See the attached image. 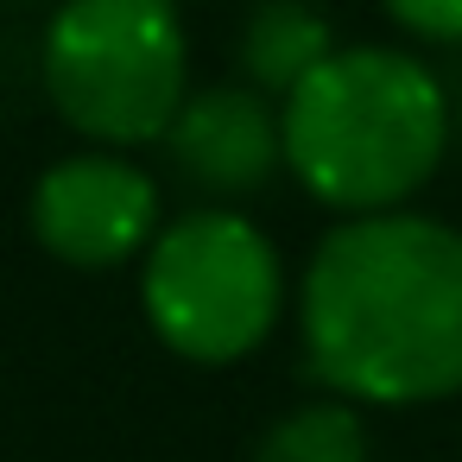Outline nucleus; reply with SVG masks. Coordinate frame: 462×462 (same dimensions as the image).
I'll list each match as a JSON object with an SVG mask.
<instances>
[{"label": "nucleus", "instance_id": "f257e3e1", "mask_svg": "<svg viewBox=\"0 0 462 462\" xmlns=\"http://www.w3.org/2000/svg\"><path fill=\"white\" fill-rule=\"evenodd\" d=\"M310 374L367 405L462 393V235L424 216H361L304 273Z\"/></svg>", "mask_w": 462, "mask_h": 462}, {"label": "nucleus", "instance_id": "f03ea898", "mask_svg": "<svg viewBox=\"0 0 462 462\" xmlns=\"http://www.w3.org/2000/svg\"><path fill=\"white\" fill-rule=\"evenodd\" d=\"M449 108L437 77L405 51H329L279 115V152L298 184L355 216H386L443 159Z\"/></svg>", "mask_w": 462, "mask_h": 462}, {"label": "nucleus", "instance_id": "7ed1b4c3", "mask_svg": "<svg viewBox=\"0 0 462 462\" xmlns=\"http://www.w3.org/2000/svg\"><path fill=\"white\" fill-rule=\"evenodd\" d=\"M45 89L89 140H165L184 108V26L171 0H64L45 32Z\"/></svg>", "mask_w": 462, "mask_h": 462}, {"label": "nucleus", "instance_id": "20e7f679", "mask_svg": "<svg viewBox=\"0 0 462 462\" xmlns=\"http://www.w3.org/2000/svg\"><path fill=\"white\" fill-rule=\"evenodd\" d=\"M146 317L190 361H241L279 323V254L235 209H197L152 235Z\"/></svg>", "mask_w": 462, "mask_h": 462}, {"label": "nucleus", "instance_id": "39448f33", "mask_svg": "<svg viewBox=\"0 0 462 462\" xmlns=\"http://www.w3.org/2000/svg\"><path fill=\"white\" fill-rule=\"evenodd\" d=\"M159 228V190L115 152H77L32 184V235L70 266H115Z\"/></svg>", "mask_w": 462, "mask_h": 462}, {"label": "nucleus", "instance_id": "423d86ee", "mask_svg": "<svg viewBox=\"0 0 462 462\" xmlns=\"http://www.w3.org/2000/svg\"><path fill=\"white\" fill-rule=\"evenodd\" d=\"M165 152L184 184L209 197H247L273 178L279 152V121L254 89H203L184 96V108L165 127Z\"/></svg>", "mask_w": 462, "mask_h": 462}, {"label": "nucleus", "instance_id": "0eeeda50", "mask_svg": "<svg viewBox=\"0 0 462 462\" xmlns=\"http://www.w3.org/2000/svg\"><path fill=\"white\" fill-rule=\"evenodd\" d=\"M329 20L304 0H260L241 26V70L260 83V89H279L291 96L323 58H329Z\"/></svg>", "mask_w": 462, "mask_h": 462}, {"label": "nucleus", "instance_id": "6e6552de", "mask_svg": "<svg viewBox=\"0 0 462 462\" xmlns=\"http://www.w3.org/2000/svg\"><path fill=\"white\" fill-rule=\"evenodd\" d=\"M254 462H367V430H361L355 405L317 399V405H298L291 418H279L260 437Z\"/></svg>", "mask_w": 462, "mask_h": 462}, {"label": "nucleus", "instance_id": "1a4fd4ad", "mask_svg": "<svg viewBox=\"0 0 462 462\" xmlns=\"http://www.w3.org/2000/svg\"><path fill=\"white\" fill-rule=\"evenodd\" d=\"M393 20L424 32V39H456L462 45V0H386Z\"/></svg>", "mask_w": 462, "mask_h": 462}]
</instances>
